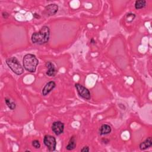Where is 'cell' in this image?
I'll return each instance as SVG.
<instances>
[{"mask_svg":"<svg viewBox=\"0 0 152 152\" xmlns=\"http://www.w3.org/2000/svg\"><path fill=\"white\" fill-rule=\"evenodd\" d=\"M146 6V1L145 0H137L135 3V8L137 10L141 9Z\"/></svg>","mask_w":152,"mask_h":152,"instance_id":"cell-13","label":"cell"},{"mask_svg":"<svg viewBox=\"0 0 152 152\" xmlns=\"http://www.w3.org/2000/svg\"><path fill=\"white\" fill-rule=\"evenodd\" d=\"M46 67L47 68L46 75L49 77H54L57 74V70L53 63L51 62H47L46 63Z\"/></svg>","mask_w":152,"mask_h":152,"instance_id":"cell-8","label":"cell"},{"mask_svg":"<svg viewBox=\"0 0 152 152\" xmlns=\"http://www.w3.org/2000/svg\"><path fill=\"white\" fill-rule=\"evenodd\" d=\"M5 102L6 105L8 106V107L11 109V110H14L16 109V105L14 103V102L12 101L11 99L6 97L5 98Z\"/></svg>","mask_w":152,"mask_h":152,"instance_id":"cell-14","label":"cell"},{"mask_svg":"<svg viewBox=\"0 0 152 152\" xmlns=\"http://www.w3.org/2000/svg\"><path fill=\"white\" fill-rule=\"evenodd\" d=\"M75 87L80 97L86 100L90 99L91 98L90 92L87 88H86L85 87H84L83 86H82L79 83H76L75 84Z\"/></svg>","mask_w":152,"mask_h":152,"instance_id":"cell-5","label":"cell"},{"mask_svg":"<svg viewBox=\"0 0 152 152\" xmlns=\"http://www.w3.org/2000/svg\"><path fill=\"white\" fill-rule=\"evenodd\" d=\"M23 64L24 68L26 71L30 73H35L39 64V61L35 55L32 54H28L24 56Z\"/></svg>","mask_w":152,"mask_h":152,"instance_id":"cell-2","label":"cell"},{"mask_svg":"<svg viewBox=\"0 0 152 152\" xmlns=\"http://www.w3.org/2000/svg\"><path fill=\"white\" fill-rule=\"evenodd\" d=\"M45 11L48 16H54L58 12V6L55 4H49L45 7Z\"/></svg>","mask_w":152,"mask_h":152,"instance_id":"cell-7","label":"cell"},{"mask_svg":"<svg viewBox=\"0 0 152 152\" xmlns=\"http://www.w3.org/2000/svg\"><path fill=\"white\" fill-rule=\"evenodd\" d=\"M55 86H56V84L53 81H49L48 83H46L42 90L43 96H45L48 95L50 91L54 90V89L55 87Z\"/></svg>","mask_w":152,"mask_h":152,"instance_id":"cell-9","label":"cell"},{"mask_svg":"<svg viewBox=\"0 0 152 152\" xmlns=\"http://www.w3.org/2000/svg\"><path fill=\"white\" fill-rule=\"evenodd\" d=\"M135 17V15L133 13H128L127 14V16H126V19H127V22L128 23H131L132 22L134 19Z\"/></svg>","mask_w":152,"mask_h":152,"instance_id":"cell-15","label":"cell"},{"mask_svg":"<svg viewBox=\"0 0 152 152\" xmlns=\"http://www.w3.org/2000/svg\"><path fill=\"white\" fill-rule=\"evenodd\" d=\"M112 131V128L111 126H109L108 124H103L100 128L99 133L101 135H107L111 133Z\"/></svg>","mask_w":152,"mask_h":152,"instance_id":"cell-10","label":"cell"},{"mask_svg":"<svg viewBox=\"0 0 152 152\" xmlns=\"http://www.w3.org/2000/svg\"><path fill=\"white\" fill-rule=\"evenodd\" d=\"M32 145L36 148H39L40 147V144L39 141L37 140H35L32 141Z\"/></svg>","mask_w":152,"mask_h":152,"instance_id":"cell-16","label":"cell"},{"mask_svg":"<svg viewBox=\"0 0 152 152\" xmlns=\"http://www.w3.org/2000/svg\"><path fill=\"white\" fill-rule=\"evenodd\" d=\"M43 143L50 151H53L55 150L57 141L54 136L50 135H45L43 138Z\"/></svg>","mask_w":152,"mask_h":152,"instance_id":"cell-4","label":"cell"},{"mask_svg":"<svg viewBox=\"0 0 152 152\" xmlns=\"http://www.w3.org/2000/svg\"><path fill=\"white\" fill-rule=\"evenodd\" d=\"M64 130V124L61 121L54 122L52 125V130L57 135H59L63 133Z\"/></svg>","mask_w":152,"mask_h":152,"instance_id":"cell-6","label":"cell"},{"mask_svg":"<svg viewBox=\"0 0 152 152\" xmlns=\"http://www.w3.org/2000/svg\"><path fill=\"white\" fill-rule=\"evenodd\" d=\"M76 145H77V143H76V137L75 136H72L70 139L68 145L66 146V148L68 150H73L76 148Z\"/></svg>","mask_w":152,"mask_h":152,"instance_id":"cell-12","label":"cell"},{"mask_svg":"<svg viewBox=\"0 0 152 152\" xmlns=\"http://www.w3.org/2000/svg\"><path fill=\"white\" fill-rule=\"evenodd\" d=\"M152 146V140H151V137H148L144 141L141 143L140 144V148L141 150H146L150 147H151Z\"/></svg>","mask_w":152,"mask_h":152,"instance_id":"cell-11","label":"cell"},{"mask_svg":"<svg viewBox=\"0 0 152 152\" xmlns=\"http://www.w3.org/2000/svg\"><path fill=\"white\" fill-rule=\"evenodd\" d=\"M2 16H3V18H4V19H8L9 17V16H10V14L7 13V12H3V13H2Z\"/></svg>","mask_w":152,"mask_h":152,"instance_id":"cell-18","label":"cell"},{"mask_svg":"<svg viewBox=\"0 0 152 152\" xmlns=\"http://www.w3.org/2000/svg\"><path fill=\"white\" fill-rule=\"evenodd\" d=\"M89 151H90V148L88 146H84L81 150V151H82V152H89Z\"/></svg>","mask_w":152,"mask_h":152,"instance_id":"cell-17","label":"cell"},{"mask_svg":"<svg viewBox=\"0 0 152 152\" xmlns=\"http://www.w3.org/2000/svg\"><path fill=\"white\" fill-rule=\"evenodd\" d=\"M90 43H93V44H95L96 43V42L93 39H91V41H90Z\"/></svg>","mask_w":152,"mask_h":152,"instance_id":"cell-20","label":"cell"},{"mask_svg":"<svg viewBox=\"0 0 152 152\" xmlns=\"http://www.w3.org/2000/svg\"><path fill=\"white\" fill-rule=\"evenodd\" d=\"M33 17H34L35 19H40V16L39 14L36 13H35L33 14Z\"/></svg>","mask_w":152,"mask_h":152,"instance_id":"cell-19","label":"cell"},{"mask_svg":"<svg viewBox=\"0 0 152 152\" xmlns=\"http://www.w3.org/2000/svg\"><path fill=\"white\" fill-rule=\"evenodd\" d=\"M6 64L16 74L19 76L24 73V69L16 57H11L6 60Z\"/></svg>","mask_w":152,"mask_h":152,"instance_id":"cell-3","label":"cell"},{"mask_svg":"<svg viewBox=\"0 0 152 152\" xmlns=\"http://www.w3.org/2000/svg\"><path fill=\"white\" fill-rule=\"evenodd\" d=\"M50 37V29L46 26H43L39 32H35L32 35V42L34 44L43 45L46 43Z\"/></svg>","mask_w":152,"mask_h":152,"instance_id":"cell-1","label":"cell"}]
</instances>
